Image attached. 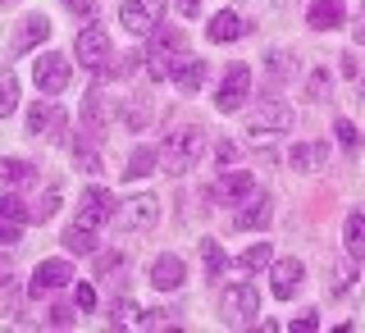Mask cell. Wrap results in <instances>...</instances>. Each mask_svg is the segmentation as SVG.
Masks as SVG:
<instances>
[{
	"label": "cell",
	"mask_w": 365,
	"mask_h": 333,
	"mask_svg": "<svg viewBox=\"0 0 365 333\" xmlns=\"http://www.w3.org/2000/svg\"><path fill=\"white\" fill-rule=\"evenodd\" d=\"M28 220H32V210L19 197L5 192V197H0V247H14L23 237V224H28Z\"/></svg>",
	"instance_id": "obj_11"
},
{
	"label": "cell",
	"mask_w": 365,
	"mask_h": 333,
	"mask_svg": "<svg viewBox=\"0 0 365 333\" xmlns=\"http://www.w3.org/2000/svg\"><path fill=\"white\" fill-rule=\"evenodd\" d=\"M292 169H306V174H311V169H324L329 165V142H311V146H292Z\"/></svg>",
	"instance_id": "obj_22"
},
{
	"label": "cell",
	"mask_w": 365,
	"mask_h": 333,
	"mask_svg": "<svg viewBox=\"0 0 365 333\" xmlns=\"http://www.w3.org/2000/svg\"><path fill=\"white\" fill-rule=\"evenodd\" d=\"M242 32H247L242 19H237L233 9H220V14L210 19V28H205V37H210V41H237Z\"/></svg>",
	"instance_id": "obj_21"
},
{
	"label": "cell",
	"mask_w": 365,
	"mask_h": 333,
	"mask_svg": "<svg viewBox=\"0 0 365 333\" xmlns=\"http://www.w3.org/2000/svg\"><path fill=\"white\" fill-rule=\"evenodd\" d=\"M247 96H251V68L242 60H233V64L224 68L220 91H215V110H220V114H233V110L247 106Z\"/></svg>",
	"instance_id": "obj_4"
},
{
	"label": "cell",
	"mask_w": 365,
	"mask_h": 333,
	"mask_svg": "<svg viewBox=\"0 0 365 333\" xmlns=\"http://www.w3.org/2000/svg\"><path fill=\"white\" fill-rule=\"evenodd\" d=\"M119 265H123L119 256H96V270H101V274H110V270H119Z\"/></svg>",
	"instance_id": "obj_43"
},
{
	"label": "cell",
	"mask_w": 365,
	"mask_h": 333,
	"mask_svg": "<svg viewBox=\"0 0 365 333\" xmlns=\"http://www.w3.org/2000/svg\"><path fill=\"white\" fill-rule=\"evenodd\" d=\"M0 5H9V0H0Z\"/></svg>",
	"instance_id": "obj_46"
},
{
	"label": "cell",
	"mask_w": 365,
	"mask_h": 333,
	"mask_svg": "<svg viewBox=\"0 0 365 333\" xmlns=\"http://www.w3.org/2000/svg\"><path fill=\"white\" fill-rule=\"evenodd\" d=\"M315 32H334L347 23V9H342V0H311V14H306Z\"/></svg>",
	"instance_id": "obj_19"
},
{
	"label": "cell",
	"mask_w": 365,
	"mask_h": 333,
	"mask_svg": "<svg viewBox=\"0 0 365 333\" xmlns=\"http://www.w3.org/2000/svg\"><path fill=\"white\" fill-rule=\"evenodd\" d=\"M160 169V151L155 146H137V151L128 155V169H123V174L128 178H146V174H155Z\"/></svg>",
	"instance_id": "obj_24"
},
{
	"label": "cell",
	"mask_w": 365,
	"mask_h": 333,
	"mask_svg": "<svg viewBox=\"0 0 365 333\" xmlns=\"http://www.w3.org/2000/svg\"><path fill=\"white\" fill-rule=\"evenodd\" d=\"M14 292V265H9V256H0V297Z\"/></svg>",
	"instance_id": "obj_37"
},
{
	"label": "cell",
	"mask_w": 365,
	"mask_h": 333,
	"mask_svg": "<svg viewBox=\"0 0 365 333\" xmlns=\"http://www.w3.org/2000/svg\"><path fill=\"white\" fill-rule=\"evenodd\" d=\"M160 220V201L155 197H128L114 205V228H123V233H142V228H155Z\"/></svg>",
	"instance_id": "obj_6"
},
{
	"label": "cell",
	"mask_w": 365,
	"mask_h": 333,
	"mask_svg": "<svg viewBox=\"0 0 365 333\" xmlns=\"http://www.w3.org/2000/svg\"><path fill=\"white\" fill-rule=\"evenodd\" d=\"M46 37H51V19H46V14H28L19 23L14 41H9V55H28L32 46H41Z\"/></svg>",
	"instance_id": "obj_16"
},
{
	"label": "cell",
	"mask_w": 365,
	"mask_h": 333,
	"mask_svg": "<svg viewBox=\"0 0 365 333\" xmlns=\"http://www.w3.org/2000/svg\"><path fill=\"white\" fill-rule=\"evenodd\" d=\"M46 324H51V329H73L78 311H73V306H55V311H46Z\"/></svg>",
	"instance_id": "obj_34"
},
{
	"label": "cell",
	"mask_w": 365,
	"mask_h": 333,
	"mask_svg": "<svg viewBox=\"0 0 365 333\" xmlns=\"http://www.w3.org/2000/svg\"><path fill=\"white\" fill-rule=\"evenodd\" d=\"M292 128V110L283 101H265L256 114H251V137H274V133H288Z\"/></svg>",
	"instance_id": "obj_8"
},
{
	"label": "cell",
	"mask_w": 365,
	"mask_h": 333,
	"mask_svg": "<svg viewBox=\"0 0 365 333\" xmlns=\"http://www.w3.org/2000/svg\"><path fill=\"white\" fill-rule=\"evenodd\" d=\"M114 201L106 188H87L83 192V205H78V224H87V228H101V224H110L114 220Z\"/></svg>",
	"instance_id": "obj_10"
},
{
	"label": "cell",
	"mask_w": 365,
	"mask_h": 333,
	"mask_svg": "<svg viewBox=\"0 0 365 333\" xmlns=\"http://www.w3.org/2000/svg\"><path fill=\"white\" fill-rule=\"evenodd\" d=\"M356 41H361V46H365V14H361V19H356Z\"/></svg>",
	"instance_id": "obj_45"
},
{
	"label": "cell",
	"mask_w": 365,
	"mask_h": 333,
	"mask_svg": "<svg viewBox=\"0 0 365 333\" xmlns=\"http://www.w3.org/2000/svg\"><path fill=\"white\" fill-rule=\"evenodd\" d=\"M269 78H274V83H279V78H288V55H283V51L269 55Z\"/></svg>",
	"instance_id": "obj_41"
},
{
	"label": "cell",
	"mask_w": 365,
	"mask_h": 333,
	"mask_svg": "<svg viewBox=\"0 0 365 333\" xmlns=\"http://www.w3.org/2000/svg\"><path fill=\"white\" fill-rule=\"evenodd\" d=\"M32 78H37V91L41 96H60L68 87V78H73V68H68V55L60 51H46L32 60Z\"/></svg>",
	"instance_id": "obj_5"
},
{
	"label": "cell",
	"mask_w": 365,
	"mask_h": 333,
	"mask_svg": "<svg viewBox=\"0 0 365 333\" xmlns=\"http://www.w3.org/2000/svg\"><path fill=\"white\" fill-rule=\"evenodd\" d=\"M169 78H174V87L182 91V96H197V91H201V83H205V60H197L192 51H182V55H178V64H174V73H169Z\"/></svg>",
	"instance_id": "obj_17"
},
{
	"label": "cell",
	"mask_w": 365,
	"mask_h": 333,
	"mask_svg": "<svg viewBox=\"0 0 365 333\" xmlns=\"http://www.w3.org/2000/svg\"><path fill=\"white\" fill-rule=\"evenodd\" d=\"M201 142H205V133L197 123L174 128L165 137V146H160V169H165V174H187V169L201 160Z\"/></svg>",
	"instance_id": "obj_2"
},
{
	"label": "cell",
	"mask_w": 365,
	"mask_h": 333,
	"mask_svg": "<svg viewBox=\"0 0 365 333\" xmlns=\"http://www.w3.org/2000/svg\"><path fill=\"white\" fill-rule=\"evenodd\" d=\"M315 315H319V311H302V315L292 319V333H315V329H319V319H315Z\"/></svg>",
	"instance_id": "obj_39"
},
{
	"label": "cell",
	"mask_w": 365,
	"mask_h": 333,
	"mask_svg": "<svg viewBox=\"0 0 365 333\" xmlns=\"http://www.w3.org/2000/svg\"><path fill=\"white\" fill-rule=\"evenodd\" d=\"M73 306H78V311H91V306H96V292H91V283H78V288H73Z\"/></svg>",
	"instance_id": "obj_36"
},
{
	"label": "cell",
	"mask_w": 365,
	"mask_h": 333,
	"mask_svg": "<svg viewBox=\"0 0 365 333\" xmlns=\"http://www.w3.org/2000/svg\"><path fill=\"white\" fill-rule=\"evenodd\" d=\"M224 315L233 319V324L260 315V292L251 288V283H233V288H224Z\"/></svg>",
	"instance_id": "obj_13"
},
{
	"label": "cell",
	"mask_w": 365,
	"mask_h": 333,
	"mask_svg": "<svg viewBox=\"0 0 365 333\" xmlns=\"http://www.w3.org/2000/svg\"><path fill=\"white\" fill-rule=\"evenodd\" d=\"M23 183H32V165H28V160H0V192L23 188Z\"/></svg>",
	"instance_id": "obj_25"
},
{
	"label": "cell",
	"mask_w": 365,
	"mask_h": 333,
	"mask_svg": "<svg viewBox=\"0 0 365 333\" xmlns=\"http://www.w3.org/2000/svg\"><path fill=\"white\" fill-rule=\"evenodd\" d=\"M119 23L133 32V37H151L160 23H165V0H123Z\"/></svg>",
	"instance_id": "obj_7"
},
{
	"label": "cell",
	"mask_w": 365,
	"mask_h": 333,
	"mask_svg": "<svg viewBox=\"0 0 365 333\" xmlns=\"http://www.w3.org/2000/svg\"><path fill=\"white\" fill-rule=\"evenodd\" d=\"M302 283H306V265H302V260H279V265L269 270V292L279 297V302H292Z\"/></svg>",
	"instance_id": "obj_14"
},
{
	"label": "cell",
	"mask_w": 365,
	"mask_h": 333,
	"mask_svg": "<svg viewBox=\"0 0 365 333\" xmlns=\"http://www.w3.org/2000/svg\"><path fill=\"white\" fill-rule=\"evenodd\" d=\"M215 155H220V169H224V165H233L237 146H233V142H220V151H215Z\"/></svg>",
	"instance_id": "obj_42"
},
{
	"label": "cell",
	"mask_w": 365,
	"mask_h": 333,
	"mask_svg": "<svg viewBox=\"0 0 365 333\" xmlns=\"http://www.w3.org/2000/svg\"><path fill=\"white\" fill-rule=\"evenodd\" d=\"M64 9L78 14V19H91V14H96V0H64Z\"/></svg>",
	"instance_id": "obj_40"
},
{
	"label": "cell",
	"mask_w": 365,
	"mask_h": 333,
	"mask_svg": "<svg viewBox=\"0 0 365 333\" xmlns=\"http://www.w3.org/2000/svg\"><path fill=\"white\" fill-rule=\"evenodd\" d=\"M55 210H60V188H51V192H46V197H41L37 205H32V220H37V224H46Z\"/></svg>",
	"instance_id": "obj_33"
},
{
	"label": "cell",
	"mask_w": 365,
	"mask_h": 333,
	"mask_svg": "<svg viewBox=\"0 0 365 333\" xmlns=\"http://www.w3.org/2000/svg\"><path fill=\"white\" fill-rule=\"evenodd\" d=\"M14 106H19V78L5 68V73H0V119L14 114Z\"/></svg>",
	"instance_id": "obj_27"
},
{
	"label": "cell",
	"mask_w": 365,
	"mask_h": 333,
	"mask_svg": "<svg viewBox=\"0 0 365 333\" xmlns=\"http://www.w3.org/2000/svg\"><path fill=\"white\" fill-rule=\"evenodd\" d=\"M351 279H356V270H351V265H338L334 274H329V292H347Z\"/></svg>",
	"instance_id": "obj_35"
},
{
	"label": "cell",
	"mask_w": 365,
	"mask_h": 333,
	"mask_svg": "<svg viewBox=\"0 0 365 333\" xmlns=\"http://www.w3.org/2000/svg\"><path fill=\"white\" fill-rule=\"evenodd\" d=\"M215 197H220V205H242L256 197V174H247V169H228V174H220V183H215Z\"/></svg>",
	"instance_id": "obj_9"
},
{
	"label": "cell",
	"mask_w": 365,
	"mask_h": 333,
	"mask_svg": "<svg viewBox=\"0 0 365 333\" xmlns=\"http://www.w3.org/2000/svg\"><path fill=\"white\" fill-rule=\"evenodd\" d=\"M123 119H128L133 133H142L146 119H151V110H146V96H128V110H123Z\"/></svg>",
	"instance_id": "obj_30"
},
{
	"label": "cell",
	"mask_w": 365,
	"mask_h": 333,
	"mask_svg": "<svg viewBox=\"0 0 365 333\" xmlns=\"http://www.w3.org/2000/svg\"><path fill=\"white\" fill-rule=\"evenodd\" d=\"M182 279H187V265L178 256H160L151 265V288H160V292H178Z\"/></svg>",
	"instance_id": "obj_18"
},
{
	"label": "cell",
	"mask_w": 365,
	"mask_h": 333,
	"mask_svg": "<svg viewBox=\"0 0 365 333\" xmlns=\"http://www.w3.org/2000/svg\"><path fill=\"white\" fill-rule=\"evenodd\" d=\"M306 91H311V101H324L329 96V73H324V68L311 73V87H306Z\"/></svg>",
	"instance_id": "obj_38"
},
{
	"label": "cell",
	"mask_w": 365,
	"mask_h": 333,
	"mask_svg": "<svg viewBox=\"0 0 365 333\" xmlns=\"http://www.w3.org/2000/svg\"><path fill=\"white\" fill-rule=\"evenodd\" d=\"M201 260H205V274H210V279H220L228 270V256H224L220 242H201Z\"/></svg>",
	"instance_id": "obj_28"
},
{
	"label": "cell",
	"mask_w": 365,
	"mask_h": 333,
	"mask_svg": "<svg viewBox=\"0 0 365 333\" xmlns=\"http://www.w3.org/2000/svg\"><path fill=\"white\" fill-rule=\"evenodd\" d=\"M237 265H242V270H251V274H256V270H265V265H269V242H256V247H247L242 256H237Z\"/></svg>",
	"instance_id": "obj_29"
},
{
	"label": "cell",
	"mask_w": 365,
	"mask_h": 333,
	"mask_svg": "<svg viewBox=\"0 0 365 333\" xmlns=\"http://www.w3.org/2000/svg\"><path fill=\"white\" fill-rule=\"evenodd\" d=\"M187 51V32H178V28H160L151 32V46H146V73H151V83H160V78H169L174 73V64H178V55Z\"/></svg>",
	"instance_id": "obj_1"
},
{
	"label": "cell",
	"mask_w": 365,
	"mask_h": 333,
	"mask_svg": "<svg viewBox=\"0 0 365 333\" xmlns=\"http://www.w3.org/2000/svg\"><path fill=\"white\" fill-rule=\"evenodd\" d=\"M73 160H78V169H83V174H101V151H96V146L78 142L73 146Z\"/></svg>",
	"instance_id": "obj_32"
},
{
	"label": "cell",
	"mask_w": 365,
	"mask_h": 333,
	"mask_svg": "<svg viewBox=\"0 0 365 333\" xmlns=\"http://www.w3.org/2000/svg\"><path fill=\"white\" fill-rule=\"evenodd\" d=\"M73 55H78V64H83V68H91V73H106L110 60H114L106 28H101V23H87V28L78 32V41H73Z\"/></svg>",
	"instance_id": "obj_3"
},
{
	"label": "cell",
	"mask_w": 365,
	"mask_h": 333,
	"mask_svg": "<svg viewBox=\"0 0 365 333\" xmlns=\"http://www.w3.org/2000/svg\"><path fill=\"white\" fill-rule=\"evenodd\" d=\"M334 133H338L342 151H351V155L361 151V128H356V123H351V119H338V123H334Z\"/></svg>",
	"instance_id": "obj_31"
},
{
	"label": "cell",
	"mask_w": 365,
	"mask_h": 333,
	"mask_svg": "<svg viewBox=\"0 0 365 333\" xmlns=\"http://www.w3.org/2000/svg\"><path fill=\"white\" fill-rule=\"evenodd\" d=\"M178 5H182V14H187V19L201 14V0H178Z\"/></svg>",
	"instance_id": "obj_44"
},
{
	"label": "cell",
	"mask_w": 365,
	"mask_h": 333,
	"mask_svg": "<svg viewBox=\"0 0 365 333\" xmlns=\"http://www.w3.org/2000/svg\"><path fill=\"white\" fill-rule=\"evenodd\" d=\"M342 242H347L351 260H365V210H351L347 224H342Z\"/></svg>",
	"instance_id": "obj_20"
},
{
	"label": "cell",
	"mask_w": 365,
	"mask_h": 333,
	"mask_svg": "<svg viewBox=\"0 0 365 333\" xmlns=\"http://www.w3.org/2000/svg\"><path fill=\"white\" fill-rule=\"evenodd\" d=\"M64 283H73V265H68V260H41V265L32 270V297L55 292V288H64Z\"/></svg>",
	"instance_id": "obj_15"
},
{
	"label": "cell",
	"mask_w": 365,
	"mask_h": 333,
	"mask_svg": "<svg viewBox=\"0 0 365 333\" xmlns=\"http://www.w3.org/2000/svg\"><path fill=\"white\" fill-rule=\"evenodd\" d=\"M64 123H68V119H64V110H60V106H51V101H37V106L28 110V133H32V137H41V133H46L51 142H60V137H64Z\"/></svg>",
	"instance_id": "obj_12"
},
{
	"label": "cell",
	"mask_w": 365,
	"mask_h": 333,
	"mask_svg": "<svg viewBox=\"0 0 365 333\" xmlns=\"http://www.w3.org/2000/svg\"><path fill=\"white\" fill-rule=\"evenodd\" d=\"M64 247H68V251H78V256H96V228L73 224V228L64 233Z\"/></svg>",
	"instance_id": "obj_26"
},
{
	"label": "cell",
	"mask_w": 365,
	"mask_h": 333,
	"mask_svg": "<svg viewBox=\"0 0 365 333\" xmlns=\"http://www.w3.org/2000/svg\"><path fill=\"white\" fill-rule=\"evenodd\" d=\"M269 220H274L269 197H251V201H242V210H237V228H265Z\"/></svg>",
	"instance_id": "obj_23"
}]
</instances>
